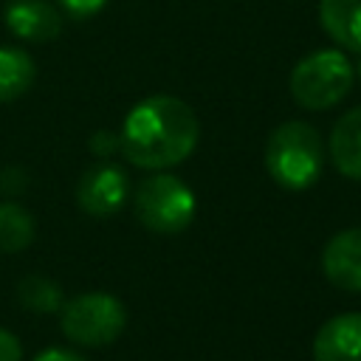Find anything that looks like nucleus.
<instances>
[{
	"instance_id": "obj_1",
	"label": "nucleus",
	"mask_w": 361,
	"mask_h": 361,
	"mask_svg": "<svg viewBox=\"0 0 361 361\" xmlns=\"http://www.w3.org/2000/svg\"><path fill=\"white\" fill-rule=\"evenodd\" d=\"M200 124L195 110L178 96H147L124 118L121 152L133 166L169 169L186 161L197 147Z\"/></svg>"
},
{
	"instance_id": "obj_2",
	"label": "nucleus",
	"mask_w": 361,
	"mask_h": 361,
	"mask_svg": "<svg viewBox=\"0 0 361 361\" xmlns=\"http://www.w3.org/2000/svg\"><path fill=\"white\" fill-rule=\"evenodd\" d=\"M265 166L271 178L288 192H302L313 186L324 169V141L319 130L305 121L279 124L268 135Z\"/></svg>"
},
{
	"instance_id": "obj_3",
	"label": "nucleus",
	"mask_w": 361,
	"mask_h": 361,
	"mask_svg": "<svg viewBox=\"0 0 361 361\" xmlns=\"http://www.w3.org/2000/svg\"><path fill=\"white\" fill-rule=\"evenodd\" d=\"M353 65L336 48L307 54L290 71V96L305 110H327L347 99L353 87Z\"/></svg>"
},
{
	"instance_id": "obj_4",
	"label": "nucleus",
	"mask_w": 361,
	"mask_h": 361,
	"mask_svg": "<svg viewBox=\"0 0 361 361\" xmlns=\"http://www.w3.org/2000/svg\"><path fill=\"white\" fill-rule=\"evenodd\" d=\"M133 209L141 226L155 234H178L195 220V192L169 172L144 178L133 195Z\"/></svg>"
},
{
	"instance_id": "obj_5",
	"label": "nucleus",
	"mask_w": 361,
	"mask_h": 361,
	"mask_svg": "<svg viewBox=\"0 0 361 361\" xmlns=\"http://www.w3.org/2000/svg\"><path fill=\"white\" fill-rule=\"evenodd\" d=\"M62 333L79 347L113 344L127 327V307L118 296L90 290L62 305Z\"/></svg>"
},
{
	"instance_id": "obj_6",
	"label": "nucleus",
	"mask_w": 361,
	"mask_h": 361,
	"mask_svg": "<svg viewBox=\"0 0 361 361\" xmlns=\"http://www.w3.org/2000/svg\"><path fill=\"white\" fill-rule=\"evenodd\" d=\"M127 195H130V178L124 166L113 161H99L87 166L76 183V203L90 217L116 214L127 203Z\"/></svg>"
},
{
	"instance_id": "obj_7",
	"label": "nucleus",
	"mask_w": 361,
	"mask_h": 361,
	"mask_svg": "<svg viewBox=\"0 0 361 361\" xmlns=\"http://www.w3.org/2000/svg\"><path fill=\"white\" fill-rule=\"evenodd\" d=\"M322 271L336 288L361 293V228H344L327 240Z\"/></svg>"
},
{
	"instance_id": "obj_8",
	"label": "nucleus",
	"mask_w": 361,
	"mask_h": 361,
	"mask_svg": "<svg viewBox=\"0 0 361 361\" xmlns=\"http://www.w3.org/2000/svg\"><path fill=\"white\" fill-rule=\"evenodd\" d=\"M6 25L14 37L28 42H51L62 31V14L48 0H8Z\"/></svg>"
},
{
	"instance_id": "obj_9",
	"label": "nucleus",
	"mask_w": 361,
	"mask_h": 361,
	"mask_svg": "<svg viewBox=\"0 0 361 361\" xmlns=\"http://www.w3.org/2000/svg\"><path fill=\"white\" fill-rule=\"evenodd\" d=\"M313 361H361V313L327 319L313 338Z\"/></svg>"
},
{
	"instance_id": "obj_10",
	"label": "nucleus",
	"mask_w": 361,
	"mask_h": 361,
	"mask_svg": "<svg viewBox=\"0 0 361 361\" xmlns=\"http://www.w3.org/2000/svg\"><path fill=\"white\" fill-rule=\"evenodd\" d=\"M330 161L353 180H361V104L347 110L330 130Z\"/></svg>"
},
{
	"instance_id": "obj_11",
	"label": "nucleus",
	"mask_w": 361,
	"mask_h": 361,
	"mask_svg": "<svg viewBox=\"0 0 361 361\" xmlns=\"http://www.w3.org/2000/svg\"><path fill=\"white\" fill-rule=\"evenodd\" d=\"M319 23L333 42L361 54V0H319Z\"/></svg>"
},
{
	"instance_id": "obj_12",
	"label": "nucleus",
	"mask_w": 361,
	"mask_h": 361,
	"mask_svg": "<svg viewBox=\"0 0 361 361\" xmlns=\"http://www.w3.org/2000/svg\"><path fill=\"white\" fill-rule=\"evenodd\" d=\"M37 79V65L28 51L0 45V104L20 99Z\"/></svg>"
},
{
	"instance_id": "obj_13",
	"label": "nucleus",
	"mask_w": 361,
	"mask_h": 361,
	"mask_svg": "<svg viewBox=\"0 0 361 361\" xmlns=\"http://www.w3.org/2000/svg\"><path fill=\"white\" fill-rule=\"evenodd\" d=\"M37 223L31 212L14 200L0 203V251L3 254H17L34 243Z\"/></svg>"
},
{
	"instance_id": "obj_14",
	"label": "nucleus",
	"mask_w": 361,
	"mask_h": 361,
	"mask_svg": "<svg viewBox=\"0 0 361 361\" xmlns=\"http://www.w3.org/2000/svg\"><path fill=\"white\" fill-rule=\"evenodd\" d=\"M17 299L25 310H34V313H56L65 305L62 288L54 279L42 276V274L23 276L20 285H17Z\"/></svg>"
},
{
	"instance_id": "obj_15",
	"label": "nucleus",
	"mask_w": 361,
	"mask_h": 361,
	"mask_svg": "<svg viewBox=\"0 0 361 361\" xmlns=\"http://www.w3.org/2000/svg\"><path fill=\"white\" fill-rule=\"evenodd\" d=\"M118 149H121V138L113 135L110 130H96V133L90 135V152H93L96 158H110V155L118 152Z\"/></svg>"
},
{
	"instance_id": "obj_16",
	"label": "nucleus",
	"mask_w": 361,
	"mask_h": 361,
	"mask_svg": "<svg viewBox=\"0 0 361 361\" xmlns=\"http://www.w3.org/2000/svg\"><path fill=\"white\" fill-rule=\"evenodd\" d=\"M56 3H59L62 11H68L76 20H87V17L99 14L107 6V0H56Z\"/></svg>"
},
{
	"instance_id": "obj_17",
	"label": "nucleus",
	"mask_w": 361,
	"mask_h": 361,
	"mask_svg": "<svg viewBox=\"0 0 361 361\" xmlns=\"http://www.w3.org/2000/svg\"><path fill=\"white\" fill-rule=\"evenodd\" d=\"M0 361H23L20 338L3 327H0Z\"/></svg>"
},
{
	"instance_id": "obj_18",
	"label": "nucleus",
	"mask_w": 361,
	"mask_h": 361,
	"mask_svg": "<svg viewBox=\"0 0 361 361\" xmlns=\"http://www.w3.org/2000/svg\"><path fill=\"white\" fill-rule=\"evenodd\" d=\"M34 361H87V358L73 350H65V347H45Z\"/></svg>"
},
{
	"instance_id": "obj_19",
	"label": "nucleus",
	"mask_w": 361,
	"mask_h": 361,
	"mask_svg": "<svg viewBox=\"0 0 361 361\" xmlns=\"http://www.w3.org/2000/svg\"><path fill=\"white\" fill-rule=\"evenodd\" d=\"M353 73H355V79H361V54H358V62L353 65Z\"/></svg>"
}]
</instances>
